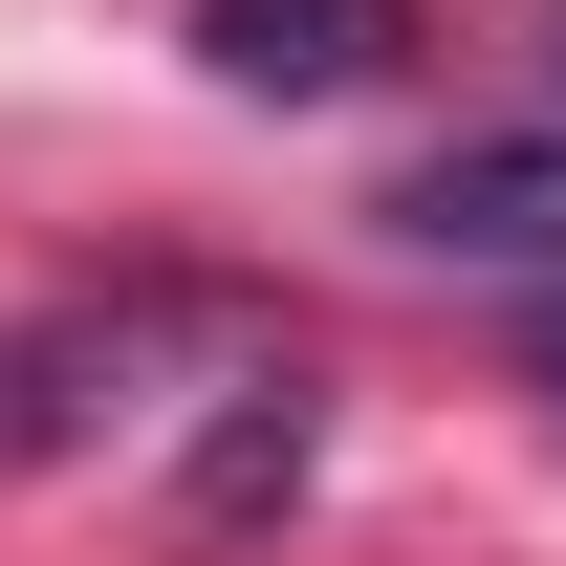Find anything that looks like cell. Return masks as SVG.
I'll list each match as a JSON object with an SVG mask.
<instances>
[{
    "instance_id": "1",
    "label": "cell",
    "mask_w": 566,
    "mask_h": 566,
    "mask_svg": "<svg viewBox=\"0 0 566 566\" xmlns=\"http://www.w3.org/2000/svg\"><path fill=\"white\" fill-rule=\"evenodd\" d=\"M175 44H197L240 109H349V87L415 66V0H175Z\"/></svg>"
},
{
    "instance_id": "2",
    "label": "cell",
    "mask_w": 566,
    "mask_h": 566,
    "mask_svg": "<svg viewBox=\"0 0 566 566\" xmlns=\"http://www.w3.org/2000/svg\"><path fill=\"white\" fill-rule=\"evenodd\" d=\"M392 240H415V262H523V283H566V109L436 153V175H392Z\"/></svg>"
},
{
    "instance_id": "3",
    "label": "cell",
    "mask_w": 566,
    "mask_h": 566,
    "mask_svg": "<svg viewBox=\"0 0 566 566\" xmlns=\"http://www.w3.org/2000/svg\"><path fill=\"white\" fill-rule=\"evenodd\" d=\"M305 458H327V392H305V370H218V436H197V480H175V545L218 566L240 523H283Z\"/></svg>"
},
{
    "instance_id": "4",
    "label": "cell",
    "mask_w": 566,
    "mask_h": 566,
    "mask_svg": "<svg viewBox=\"0 0 566 566\" xmlns=\"http://www.w3.org/2000/svg\"><path fill=\"white\" fill-rule=\"evenodd\" d=\"M523 392H545V415H566V283H545V305H523Z\"/></svg>"
},
{
    "instance_id": "5",
    "label": "cell",
    "mask_w": 566,
    "mask_h": 566,
    "mask_svg": "<svg viewBox=\"0 0 566 566\" xmlns=\"http://www.w3.org/2000/svg\"><path fill=\"white\" fill-rule=\"evenodd\" d=\"M545 66H566V0H545Z\"/></svg>"
}]
</instances>
